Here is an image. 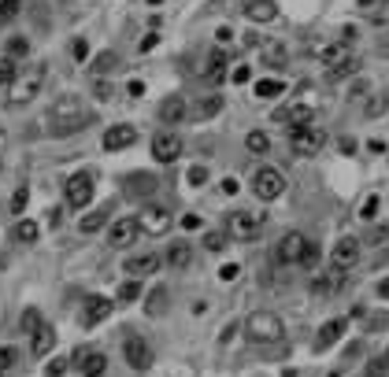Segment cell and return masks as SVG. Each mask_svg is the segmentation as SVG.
<instances>
[{"mask_svg":"<svg viewBox=\"0 0 389 377\" xmlns=\"http://www.w3.org/2000/svg\"><path fill=\"white\" fill-rule=\"evenodd\" d=\"M4 141H8V134H4V126H0V148H4Z\"/></svg>","mask_w":389,"mask_h":377,"instance_id":"obj_61","label":"cell"},{"mask_svg":"<svg viewBox=\"0 0 389 377\" xmlns=\"http://www.w3.org/2000/svg\"><path fill=\"white\" fill-rule=\"evenodd\" d=\"M237 274H241V266H237V263H226L223 270H219V277H223V282H237Z\"/></svg>","mask_w":389,"mask_h":377,"instance_id":"obj_51","label":"cell"},{"mask_svg":"<svg viewBox=\"0 0 389 377\" xmlns=\"http://www.w3.org/2000/svg\"><path fill=\"white\" fill-rule=\"evenodd\" d=\"M237 189H241V185H237V178H226L223 181V192H237Z\"/></svg>","mask_w":389,"mask_h":377,"instance_id":"obj_59","label":"cell"},{"mask_svg":"<svg viewBox=\"0 0 389 377\" xmlns=\"http://www.w3.org/2000/svg\"><path fill=\"white\" fill-rule=\"evenodd\" d=\"M341 285H345V270H338V266L319 270L315 277H311V293H315V296H330V293H338Z\"/></svg>","mask_w":389,"mask_h":377,"instance_id":"obj_16","label":"cell"},{"mask_svg":"<svg viewBox=\"0 0 389 377\" xmlns=\"http://www.w3.org/2000/svg\"><path fill=\"white\" fill-rule=\"evenodd\" d=\"M93 118L96 115L85 107L82 96H60V100L45 111V130L52 137H71V134H82Z\"/></svg>","mask_w":389,"mask_h":377,"instance_id":"obj_1","label":"cell"},{"mask_svg":"<svg viewBox=\"0 0 389 377\" xmlns=\"http://www.w3.org/2000/svg\"><path fill=\"white\" fill-rule=\"evenodd\" d=\"M156 270H159V255L156 252L130 255V259H126V274H134V277H148V274H156Z\"/></svg>","mask_w":389,"mask_h":377,"instance_id":"obj_21","label":"cell"},{"mask_svg":"<svg viewBox=\"0 0 389 377\" xmlns=\"http://www.w3.org/2000/svg\"><path fill=\"white\" fill-rule=\"evenodd\" d=\"M386 370H389V351H386V355H378V359H371V366L363 370V377H382Z\"/></svg>","mask_w":389,"mask_h":377,"instance_id":"obj_42","label":"cell"},{"mask_svg":"<svg viewBox=\"0 0 389 377\" xmlns=\"http://www.w3.org/2000/svg\"><path fill=\"white\" fill-rule=\"evenodd\" d=\"M259 230H263V214L256 211H230L226 214V237H234V241H252V237H259Z\"/></svg>","mask_w":389,"mask_h":377,"instance_id":"obj_4","label":"cell"},{"mask_svg":"<svg viewBox=\"0 0 389 377\" xmlns=\"http://www.w3.org/2000/svg\"><path fill=\"white\" fill-rule=\"evenodd\" d=\"M252 192L259 200H278L286 192V174L278 167H259L252 174Z\"/></svg>","mask_w":389,"mask_h":377,"instance_id":"obj_6","label":"cell"},{"mask_svg":"<svg viewBox=\"0 0 389 377\" xmlns=\"http://www.w3.org/2000/svg\"><path fill=\"white\" fill-rule=\"evenodd\" d=\"M107 214H112V208H93V211L78 222V230H82L85 237L96 233V230H104V226H107Z\"/></svg>","mask_w":389,"mask_h":377,"instance_id":"obj_30","label":"cell"},{"mask_svg":"<svg viewBox=\"0 0 389 377\" xmlns=\"http://www.w3.org/2000/svg\"><path fill=\"white\" fill-rule=\"evenodd\" d=\"M63 222V211L56 208V211H49V226H52V230H56V226Z\"/></svg>","mask_w":389,"mask_h":377,"instance_id":"obj_56","label":"cell"},{"mask_svg":"<svg viewBox=\"0 0 389 377\" xmlns=\"http://www.w3.org/2000/svg\"><path fill=\"white\" fill-rule=\"evenodd\" d=\"M153 192H156V178H153V174H130V178H126V196H130V200L153 196Z\"/></svg>","mask_w":389,"mask_h":377,"instance_id":"obj_24","label":"cell"},{"mask_svg":"<svg viewBox=\"0 0 389 377\" xmlns=\"http://www.w3.org/2000/svg\"><path fill=\"white\" fill-rule=\"evenodd\" d=\"M123 359L130 362V370H148L153 366V348L141 337H126L123 340Z\"/></svg>","mask_w":389,"mask_h":377,"instance_id":"obj_13","label":"cell"},{"mask_svg":"<svg viewBox=\"0 0 389 377\" xmlns=\"http://www.w3.org/2000/svg\"><path fill=\"white\" fill-rule=\"evenodd\" d=\"M96 100H112V85L107 82H96Z\"/></svg>","mask_w":389,"mask_h":377,"instance_id":"obj_52","label":"cell"},{"mask_svg":"<svg viewBox=\"0 0 389 377\" xmlns=\"http://www.w3.org/2000/svg\"><path fill=\"white\" fill-rule=\"evenodd\" d=\"M15 359H19V351H15V348H0V374H4V370H12Z\"/></svg>","mask_w":389,"mask_h":377,"instance_id":"obj_46","label":"cell"},{"mask_svg":"<svg viewBox=\"0 0 389 377\" xmlns=\"http://www.w3.org/2000/svg\"><path fill=\"white\" fill-rule=\"evenodd\" d=\"M171 222H175V214L159 208V203H145L141 214H137V230H145L148 237H164L171 230Z\"/></svg>","mask_w":389,"mask_h":377,"instance_id":"obj_8","label":"cell"},{"mask_svg":"<svg viewBox=\"0 0 389 377\" xmlns=\"http://www.w3.org/2000/svg\"><path fill=\"white\" fill-rule=\"evenodd\" d=\"M26 203H30V189H26V185H19V189H15V196H12V211H15V214H23V211H26Z\"/></svg>","mask_w":389,"mask_h":377,"instance_id":"obj_45","label":"cell"},{"mask_svg":"<svg viewBox=\"0 0 389 377\" xmlns=\"http://www.w3.org/2000/svg\"><path fill=\"white\" fill-rule=\"evenodd\" d=\"M308 248H311V241L304 233H282V241L275 244V259L282 266H300L304 255H308Z\"/></svg>","mask_w":389,"mask_h":377,"instance_id":"obj_5","label":"cell"},{"mask_svg":"<svg viewBox=\"0 0 389 377\" xmlns=\"http://www.w3.org/2000/svg\"><path fill=\"white\" fill-rule=\"evenodd\" d=\"M115 67H119L115 52H101V56L93 59V74H107V71H115Z\"/></svg>","mask_w":389,"mask_h":377,"instance_id":"obj_40","label":"cell"},{"mask_svg":"<svg viewBox=\"0 0 389 377\" xmlns=\"http://www.w3.org/2000/svg\"><path fill=\"white\" fill-rule=\"evenodd\" d=\"M67 362H71V359H52V362L45 366V374H49V377H63V374H67Z\"/></svg>","mask_w":389,"mask_h":377,"instance_id":"obj_50","label":"cell"},{"mask_svg":"<svg viewBox=\"0 0 389 377\" xmlns=\"http://www.w3.org/2000/svg\"><path fill=\"white\" fill-rule=\"evenodd\" d=\"M226 67H230V63H226L223 52H211V56H208V71H204V78H208L211 85H223L226 78H230V71H226Z\"/></svg>","mask_w":389,"mask_h":377,"instance_id":"obj_25","label":"cell"},{"mask_svg":"<svg viewBox=\"0 0 389 377\" xmlns=\"http://www.w3.org/2000/svg\"><path fill=\"white\" fill-rule=\"evenodd\" d=\"M137 48H141V52H148V48H156V34H145V37H141V45H137Z\"/></svg>","mask_w":389,"mask_h":377,"instance_id":"obj_55","label":"cell"},{"mask_svg":"<svg viewBox=\"0 0 389 377\" xmlns=\"http://www.w3.org/2000/svg\"><path fill=\"white\" fill-rule=\"evenodd\" d=\"M182 226H186V230H200V214H186Z\"/></svg>","mask_w":389,"mask_h":377,"instance_id":"obj_54","label":"cell"},{"mask_svg":"<svg viewBox=\"0 0 389 377\" xmlns=\"http://www.w3.org/2000/svg\"><path fill=\"white\" fill-rule=\"evenodd\" d=\"M282 89H286V85L278 82V78H259L256 82V96H263V100H271V96H278Z\"/></svg>","mask_w":389,"mask_h":377,"instance_id":"obj_37","label":"cell"},{"mask_svg":"<svg viewBox=\"0 0 389 377\" xmlns=\"http://www.w3.org/2000/svg\"><path fill=\"white\" fill-rule=\"evenodd\" d=\"M219 111H223V96H208V100H200L197 107H193V115H197V118H211Z\"/></svg>","mask_w":389,"mask_h":377,"instance_id":"obj_36","label":"cell"},{"mask_svg":"<svg viewBox=\"0 0 389 377\" xmlns=\"http://www.w3.org/2000/svg\"><path fill=\"white\" fill-rule=\"evenodd\" d=\"M137 141V130H134V126H112V130H107L104 134V148H107V152H123V148H130V145H134Z\"/></svg>","mask_w":389,"mask_h":377,"instance_id":"obj_19","label":"cell"},{"mask_svg":"<svg viewBox=\"0 0 389 377\" xmlns=\"http://www.w3.org/2000/svg\"><path fill=\"white\" fill-rule=\"evenodd\" d=\"M19 12H23V0H0V26H8Z\"/></svg>","mask_w":389,"mask_h":377,"instance_id":"obj_39","label":"cell"},{"mask_svg":"<svg viewBox=\"0 0 389 377\" xmlns=\"http://www.w3.org/2000/svg\"><path fill=\"white\" fill-rule=\"evenodd\" d=\"M182 156V137L175 130H164L153 137V159L156 163H175V159Z\"/></svg>","mask_w":389,"mask_h":377,"instance_id":"obj_11","label":"cell"},{"mask_svg":"<svg viewBox=\"0 0 389 377\" xmlns=\"http://www.w3.org/2000/svg\"><path fill=\"white\" fill-rule=\"evenodd\" d=\"M327 145V130L319 126H304V130H289V152L293 156H315Z\"/></svg>","mask_w":389,"mask_h":377,"instance_id":"obj_7","label":"cell"},{"mask_svg":"<svg viewBox=\"0 0 389 377\" xmlns=\"http://www.w3.org/2000/svg\"><path fill=\"white\" fill-rule=\"evenodd\" d=\"M374 214H378V196H367V200H363V208H360V219H363V222H371Z\"/></svg>","mask_w":389,"mask_h":377,"instance_id":"obj_47","label":"cell"},{"mask_svg":"<svg viewBox=\"0 0 389 377\" xmlns=\"http://www.w3.org/2000/svg\"><path fill=\"white\" fill-rule=\"evenodd\" d=\"M378 296H382V300H389V277H386L382 285H378Z\"/></svg>","mask_w":389,"mask_h":377,"instance_id":"obj_60","label":"cell"},{"mask_svg":"<svg viewBox=\"0 0 389 377\" xmlns=\"http://www.w3.org/2000/svg\"><path fill=\"white\" fill-rule=\"evenodd\" d=\"M345 326H349V322H345V318H330L327 326L319 329V337H315V344H311V348H315V351H327V348H334V344L341 340Z\"/></svg>","mask_w":389,"mask_h":377,"instance_id":"obj_20","label":"cell"},{"mask_svg":"<svg viewBox=\"0 0 389 377\" xmlns=\"http://www.w3.org/2000/svg\"><path fill=\"white\" fill-rule=\"evenodd\" d=\"M286 59H289V52L282 41H271V45H263V63L267 67H286Z\"/></svg>","mask_w":389,"mask_h":377,"instance_id":"obj_31","label":"cell"},{"mask_svg":"<svg viewBox=\"0 0 389 377\" xmlns=\"http://www.w3.org/2000/svg\"><path fill=\"white\" fill-rule=\"evenodd\" d=\"M145 315H148V318H164V315H167V288H164V285H156L153 293H148Z\"/></svg>","mask_w":389,"mask_h":377,"instance_id":"obj_28","label":"cell"},{"mask_svg":"<svg viewBox=\"0 0 389 377\" xmlns=\"http://www.w3.org/2000/svg\"><path fill=\"white\" fill-rule=\"evenodd\" d=\"M96 181H93V174L89 170H82V174H74L71 181H67V203L71 208H89V200H93V189Z\"/></svg>","mask_w":389,"mask_h":377,"instance_id":"obj_10","label":"cell"},{"mask_svg":"<svg viewBox=\"0 0 389 377\" xmlns=\"http://www.w3.org/2000/svg\"><path fill=\"white\" fill-rule=\"evenodd\" d=\"M15 74H19V67H15V59H0V85H12L15 82Z\"/></svg>","mask_w":389,"mask_h":377,"instance_id":"obj_43","label":"cell"},{"mask_svg":"<svg viewBox=\"0 0 389 377\" xmlns=\"http://www.w3.org/2000/svg\"><path fill=\"white\" fill-rule=\"evenodd\" d=\"M115 311V304L107 296H89L85 300V307H82V326L85 329H93V326H101V322L107 318Z\"/></svg>","mask_w":389,"mask_h":377,"instance_id":"obj_14","label":"cell"},{"mask_svg":"<svg viewBox=\"0 0 389 377\" xmlns=\"http://www.w3.org/2000/svg\"><path fill=\"white\" fill-rule=\"evenodd\" d=\"M52 344H56V329H52V326H41L34 337H30V351H34V355H49Z\"/></svg>","mask_w":389,"mask_h":377,"instance_id":"obj_29","label":"cell"},{"mask_svg":"<svg viewBox=\"0 0 389 377\" xmlns=\"http://www.w3.org/2000/svg\"><path fill=\"white\" fill-rule=\"evenodd\" d=\"M311 52H315V56L327 63V67H338V63H345V59L352 56L345 41H322V45H311Z\"/></svg>","mask_w":389,"mask_h":377,"instance_id":"obj_17","label":"cell"},{"mask_svg":"<svg viewBox=\"0 0 389 377\" xmlns=\"http://www.w3.org/2000/svg\"><path fill=\"white\" fill-rule=\"evenodd\" d=\"M230 78H234V85H245L248 78H252V67H245V63H237V67L230 71Z\"/></svg>","mask_w":389,"mask_h":377,"instance_id":"obj_49","label":"cell"},{"mask_svg":"<svg viewBox=\"0 0 389 377\" xmlns=\"http://www.w3.org/2000/svg\"><path fill=\"white\" fill-rule=\"evenodd\" d=\"M341 152H345V156L356 152V141H352V137H341Z\"/></svg>","mask_w":389,"mask_h":377,"instance_id":"obj_58","label":"cell"},{"mask_svg":"<svg viewBox=\"0 0 389 377\" xmlns=\"http://www.w3.org/2000/svg\"><path fill=\"white\" fill-rule=\"evenodd\" d=\"M245 337L252 344H278L286 337V322L275 311H252L245 318Z\"/></svg>","mask_w":389,"mask_h":377,"instance_id":"obj_2","label":"cell"},{"mask_svg":"<svg viewBox=\"0 0 389 377\" xmlns=\"http://www.w3.org/2000/svg\"><path fill=\"white\" fill-rule=\"evenodd\" d=\"M74 362H78L82 377H101V374L107 370V359H104L101 351H85V348H78V351H74Z\"/></svg>","mask_w":389,"mask_h":377,"instance_id":"obj_18","label":"cell"},{"mask_svg":"<svg viewBox=\"0 0 389 377\" xmlns=\"http://www.w3.org/2000/svg\"><path fill=\"white\" fill-rule=\"evenodd\" d=\"M37 237H41V226L30 222V219H19V222L12 226V241H15V244H34Z\"/></svg>","mask_w":389,"mask_h":377,"instance_id":"obj_27","label":"cell"},{"mask_svg":"<svg viewBox=\"0 0 389 377\" xmlns=\"http://www.w3.org/2000/svg\"><path fill=\"white\" fill-rule=\"evenodd\" d=\"M245 148H248V152H256V156H267V152H271V137H267L263 130H252L245 137Z\"/></svg>","mask_w":389,"mask_h":377,"instance_id":"obj_32","label":"cell"},{"mask_svg":"<svg viewBox=\"0 0 389 377\" xmlns=\"http://www.w3.org/2000/svg\"><path fill=\"white\" fill-rule=\"evenodd\" d=\"M226 244H230V237H226L223 230H208V233H204V248H208V252H223Z\"/></svg>","mask_w":389,"mask_h":377,"instance_id":"obj_38","label":"cell"},{"mask_svg":"<svg viewBox=\"0 0 389 377\" xmlns=\"http://www.w3.org/2000/svg\"><path fill=\"white\" fill-rule=\"evenodd\" d=\"M167 263L175 266V270H186V266L193 263V248H189V241H175L167 248Z\"/></svg>","mask_w":389,"mask_h":377,"instance_id":"obj_26","label":"cell"},{"mask_svg":"<svg viewBox=\"0 0 389 377\" xmlns=\"http://www.w3.org/2000/svg\"><path fill=\"white\" fill-rule=\"evenodd\" d=\"M275 122H289V130H304V126L315 122V107L311 104H289L275 111Z\"/></svg>","mask_w":389,"mask_h":377,"instance_id":"obj_12","label":"cell"},{"mask_svg":"<svg viewBox=\"0 0 389 377\" xmlns=\"http://www.w3.org/2000/svg\"><path fill=\"white\" fill-rule=\"evenodd\" d=\"M186 115H189V104H186V96H167V100L159 104V118H164L167 126L182 122Z\"/></svg>","mask_w":389,"mask_h":377,"instance_id":"obj_22","label":"cell"},{"mask_svg":"<svg viewBox=\"0 0 389 377\" xmlns=\"http://www.w3.org/2000/svg\"><path fill=\"white\" fill-rule=\"evenodd\" d=\"M367 241H371V244H386V241H389V230H374Z\"/></svg>","mask_w":389,"mask_h":377,"instance_id":"obj_53","label":"cell"},{"mask_svg":"<svg viewBox=\"0 0 389 377\" xmlns=\"http://www.w3.org/2000/svg\"><path fill=\"white\" fill-rule=\"evenodd\" d=\"M74 56H78V59L89 56V45H85V41H74Z\"/></svg>","mask_w":389,"mask_h":377,"instance_id":"obj_57","label":"cell"},{"mask_svg":"<svg viewBox=\"0 0 389 377\" xmlns=\"http://www.w3.org/2000/svg\"><path fill=\"white\" fill-rule=\"evenodd\" d=\"M137 233H141L137 230V219H115V226L107 230V244L112 248H130L137 241Z\"/></svg>","mask_w":389,"mask_h":377,"instance_id":"obj_15","label":"cell"},{"mask_svg":"<svg viewBox=\"0 0 389 377\" xmlns=\"http://www.w3.org/2000/svg\"><path fill=\"white\" fill-rule=\"evenodd\" d=\"M137 296H141V285H137V282H126L123 288H119V300H126V304H130V300H137Z\"/></svg>","mask_w":389,"mask_h":377,"instance_id":"obj_48","label":"cell"},{"mask_svg":"<svg viewBox=\"0 0 389 377\" xmlns=\"http://www.w3.org/2000/svg\"><path fill=\"white\" fill-rule=\"evenodd\" d=\"M386 111H389V96L386 93H374L371 100L363 104V115L367 118H378V115H386Z\"/></svg>","mask_w":389,"mask_h":377,"instance_id":"obj_35","label":"cell"},{"mask_svg":"<svg viewBox=\"0 0 389 377\" xmlns=\"http://www.w3.org/2000/svg\"><path fill=\"white\" fill-rule=\"evenodd\" d=\"M45 78H49V63H30L26 71H19V74H15V82H12V96H8V100H12V104H30V100H34V96L41 93Z\"/></svg>","mask_w":389,"mask_h":377,"instance_id":"obj_3","label":"cell"},{"mask_svg":"<svg viewBox=\"0 0 389 377\" xmlns=\"http://www.w3.org/2000/svg\"><path fill=\"white\" fill-rule=\"evenodd\" d=\"M30 52V41L26 37H12L8 41V59H19V56H26Z\"/></svg>","mask_w":389,"mask_h":377,"instance_id":"obj_44","label":"cell"},{"mask_svg":"<svg viewBox=\"0 0 389 377\" xmlns=\"http://www.w3.org/2000/svg\"><path fill=\"white\" fill-rule=\"evenodd\" d=\"M356 71H360V59L349 56L345 63H338V67H330V71H327V78H330V82H341V78H352Z\"/></svg>","mask_w":389,"mask_h":377,"instance_id":"obj_33","label":"cell"},{"mask_svg":"<svg viewBox=\"0 0 389 377\" xmlns=\"http://www.w3.org/2000/svg\"><path fill=\"white\" fill-rule=\"evenodd\" d=\"M186 181L193 189H200V185H208V167L204 163H197V167H189V174H186Z\"/></svg>","mask_w":389,"mask_h":377,"instance_id":"obj_41","label":"cell"},{"mask_svg":"<svg viewBox=\"0 0 389 377\" xmlns=\"http://www.w3.org/2000/svg\"><path fill=\"white\" fill-rule=\"evenodd\" d=\"M275 15H278L275 0H248V4H245V19H248V23H271Z\"/></svg>","mask_w":389,"mask_h":377,"instance_id":"obj_23","label":"cell"},{"mask_svg":"<svg viewBox=\"0 0 389 377\" xmlns=\"http://www.w3.org/2000/svg\"><path fill=\"white\" fill-rule=\"evenodd\" d=\"M360 252H363V241H360V237H341V241L330 248V266H338V270H349V266L360 263Z\"/></svg>","mask_w":389,"mask_h":377,"instance_id":"obj_9","label":"cell"},{"mask_svg":"<svg viewBox=\"0 0 389 377\" xmlns=\"http://www.w3.org/2000/svg\"><path fill=\"white\" fill-rule=\"evenodd\" d=\"M45 326V322H41V315H37V307H26L23 311V318H19V329L26 333V337H34V333Z\"/></svg>","mask_w":389,"mask_h":377,"instance_id":"obj_34","label":"cell"}]
</instances>
